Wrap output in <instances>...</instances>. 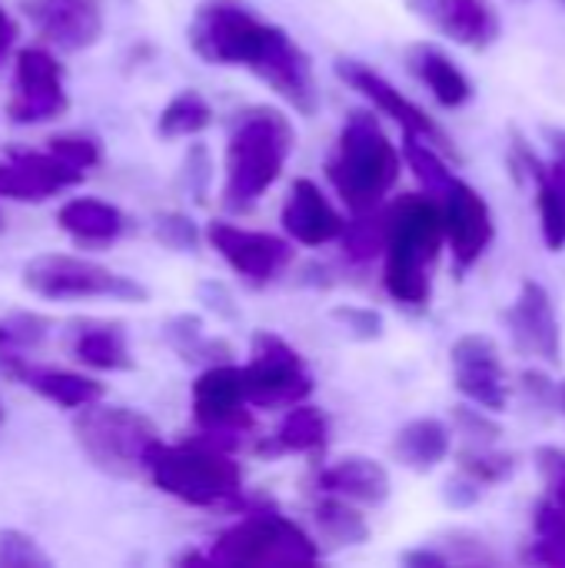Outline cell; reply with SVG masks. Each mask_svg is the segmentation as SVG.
<instances>
[{
    "mask_svg": "<svg viewBox=\"0 0 565 568\" xmlns=\"http://www.w3.org/2000/svg\"><path fill=\"white\" fill-rule=\"evenodd\" d=\"M190 47L206 63L253 70L303 116L320 110V87L310 57L286 37V30L260 20L233 0L200 7L190 23Z\"/></svg>",
    "mask_w": 565,
    "mask_h": 568,
    "instance_id": "6da1fadb",
    "label": "cell"
},
{
    "mask_svg": "<svg viewBox=\"0 0 565 568\" xmlns=\"http://www.w3.org/2000/svg\"><path fill=\"white\" fill-rule=\"evenodd\" d=\"M386 220V266L383 286L406 310H426L433 296V266L440 260L446 223L436 196H400L383 210Z\"/></svg>",
    "mask_w": 565,
    "mask_h": 568,
    "instance_id": "7a4b0ae2",
    "label": "cell"
},
{
    "mask_svg": "<svg viewBox=\"0 0 565 568\" xmlns=\"http://www.w3.org/2000/svg\"><path fill=\"white\" fill-rule=\"evenodd\" d=\"M296 146V130L280 110L253 106L236 113L226 143L223 206L233 213L250 210L283 173Z\"/></svg>",
    "mask_w": 565,
    "mask_h": 568,
    "instance_id": "3957f363",
    "label": "cell"
},
{
    "mask_svg": "<svg viewBox=\"0 0 565 568\" xmlns=\"http://www.w3.org/2000/svg\"><path fill=\"white\" fill-rule=\"evenodd\" d=\"M143 473L150 483L196 509L216 506H240L243 493V469L230 456V449L216 446L213 439L200 436L193 443L167 446L163 439L150 446Z\"/></svg>",
    "mask_w": 565,
    "mask_h": 568,
    "instance_id": "277c9868",
    "label": "cell"
},
{
    "mask_svg": "<svg viewBox=\"0 0 565 568\" xmlns=\"http://www.w3.org/2000/svg\"><path fill=\"white\" fill-rule=\"evenodd\" d=\"M403 170V156L390 143L380 120L366 110H356L346 116L336 150L326 160V176L340 200L353 213L380 210L386 193L396 186Z\"/></svg>",
    "mask_w": 565,
    "mask_h": 568,
    "instance_id": "5b68a950",
    "label": "cell"
},
{
    "mask_svg": "<svg viewBox=\"0 0 565 568\" xmlns=\"http://www.w3.org/2000/svg\"><path fill=\"white\" fill-rule=\"evenodd\" d=\"M73 439L100 473L117 479H133L143 476L147 453L153 443H160V433L147 416L127 406L90 403L77 409Z\"/></svg>",
    "mask_w": 565,
    "mask_h": 568,
    "instance_id": "8992f818",
    "label": "cell"
},
{
    "mask_svg": "<svg viewBox=\"0 0 565 568\" xmlns=\"http://www.w3.org/2000/svg\"><path fill=\"white\" fill-rule=\"evenodd\" d=\"M320 559V546L293 519L280 513H250L236 526L216 536L206 562L213 566H310Z\"/></svg>",
    "mask_w": 565,
    "mask_h": 568,
    "instance_id": "52a82bcc",
    "label": "cell"
},
{
    "mask_svg": "<svg viewBox=\"0 0 565 568\" xmlns=\"http://www.w3.org/2000/svg\"><path fill=\"white\" fill-rule=\"evenodd\" d=\"M23 286L43 300H120V303H147L150 293L130 276H120L93 260L47 253L27 263Z\"/></svg>",
    "mask_w": 565,
    "mask_h": 568,
    "instance_id": "ba28073f",
    "label": "cell"
},
{
    "mask_svg": "<svg viewBox=\"0 0 565 568\" xmlns=\"http://www.w3.org/2000/svg\"><path fill=\"white\" fill-rule=\"evenodd\" d=\"M193 423L206 439L223 449H233L250 429V399H246V376L233 363L206 366L193 383Z\"/></svg>",
    "mask_w": 565,
    "mask_h": 568,
    "instance_id": "9c48e42d",
    "label": "cell"
},
{
    "mask_svg": "<svg viewBox=\"0 0 565 568\" xmlns=\"http://www.w3.org/2000/svg\"><path fill=\"white\" fill-rule=\"evenodd\" d=\"M250 406L280 409L296 406L313 393V376L303 356L276 333H256L250 346V363L243 366Z\"/></svg>",
    "mask_w": 565,
    "mask_h": 568,
    "instance_id": "30bf717a",
    "label": "cell"
},
{
    "mask_svg": "<svg viewBox=\"0 0 565 568\" xmlns=\"http://www.w3.org/2000/svg\"><path fill=\"white\" fill-rule=\"evenodd\" d=\"M70 106L63 90V67L53 53L40 47H27L17 53L13 67V93L7 103V116L13 123H47L63 116Z\"/></svg>",
    "mask_w": 565,
    "mask_h": 568,
    "instance_id": "8fae6325",
    "label": "cell"
},
{
    "mask_svg": "<svg viewBox=\"0 0 565 568\" xmlns=\"http://www.w3.org/2000/svg\"><path fill=\"white\" fill-rule=\"evenodd\" d=\"M443 206V223H446V240L453 250V270L463 276L480 263V256L490 250L496 226L490 203L463 180H450V186L436 196Z\"/></svg>",
    "mask_w": 565,
    "mask_h": 568,
    "instance_id": "7c38bea8",
    "label": "cell"
},
{
    "mask_svg": "<svg viewBox=\"0 0 565 568\" xmlns=\"http://www.w3.org/2000/svg\"><path fill=\"white\" fill-rule=\"evenodd\" d=\"M450 366H453V386L473 406L486 413H503L509 406V376L490 336L483 333L460 336L450 349Z\"/></svg>",
    "mask_w": 565,
    "mask_h": 568,
    "instance_id": "4fadbf2b",
    "label": "cell"
},
{
    "mask_svg": "<svg viewBox=\"0 0 565 568\" xmlns=\"http://www.w3.org/2000/svg\"><path fill=\"white\" fill-rule=\"evenodd\" d=\"M206 240L226 260V266L240 273L250 286L273 283L293 263V246L273 233H256L233 223H210Z\"/></svg>",
    "mask_w": 565,
    "mask_h": 568,
    "instance_id": "5bb4252c",
    "label": "cell"
},
{
    "mask_svg": "<svg viewBox=\"0 0 565 568\" xmlns=\"http://www.w3.org/2000/svg\"><path fill=\"white\" fill-rule=\"evenodd\" d=\"M336 77H340L350 90L363 93L383 116L396 120V123L403 126L406 136H420V140L433 143L436 150L453 153V143H450L446 130H443L423 106H416L413 100H406L403 90H396V87H393L386 77H380L373 67H366V63H360V60H336Z\"/></svg>",
    "mask_w": 565,
    "mask_h": 568,
    "instance_id": "9a60e30c",
    "label": "cell"
},
{
    "mask_svg": "<svg viewBox=\"0 0 565 568\" xmlns=\"http://www.w3.org/2000/svg\"><path fill=\"white\" fill-rule=\"evenodd\" d=\"M506 329L519 353L546 359V363H563L559 316H556L553 296L536 280H526L519 290V300L506 310Z\"/></svg>",
    "mask_w": 565,
    "mask_h": 568,
    "instance_id": "2e32d148",
    "label": "cell"
},
{
    "mask_svg": "<svg viewBox=\"0 0 565 568\" xmlns=\"http://www.w3.org/2000/svg\"><path fill=\"white\" fill-rule=\"evenodd\" d=\"M23 10L43 40L67 53L93 47L107 27L103 0H27Z\"/></svg>",
    "mask_w": 565,
    "mask_h": 568,
    "instance_id": "e0dca14e",
    "label": "cell"
},
{
    "mask_svg": "<svg viewBox=\"0 0 565 568\" xmlns=\"http://www.w3.org/2000/svg\"><path fill=\"white\" fill-rule=\"evenodd\" d=\"M410 10L460 47L486 50L500 40V13L490 0H410Z\"/></svg>",
    "mask_w": 565,
    "mask_h": 568,
    "instance_id": "ac0fdd59",
    "label": "cell"
},
{
    "mask_svg": "<svg viewBox=\"0 0 565 568\" xmlns=\"http://www.w3.org/2000/svg\"><path fill=\"white\" fill-rule=\"evenodd\" d=\"M83 180V170L63 163L60 156L47 153H13L0 163V196L10 200H47L60 190H70Z\"/></svg>",
    "mask_w": 565,
    "mask_h": 568,
    "instance_id": "d6986e66",
    "label": "cell"
},
{
    "mask_svg": "<svg viewBox=\"0 0 565 568\" xmlns=\"http://www.w3.org/2000/svg\"><path fill=\"white\" fill-rule=\"evenodd\" d=\"M283 230L303 243V246H323V243H333L343 236V226L346 220L336 213V206L323 196V190L313 183V180H296L286 193V203H283Z\"/></svg>",
    "mask_w": 565,
    "mask_h": 568,
    "instance_id": "ffe728a7",
    "label": "cell"
},
{
    "mask_svg": "<svg viewBox=\"0 0 565 568\" xmlns=\"http://www.w3.org/2000/svg\"><path fill=\"white\" fill-rule=\"evenodd\" d=\"M7 373L13 379H20L27 389H33L37 396H43L53 406L63 409H83L90 403L103 399V386L97 379H87L80 373H67V369H47V366H30L23 359H10Z\"/></svg>",
    "mask_w": 565,
    "mask_h": 568,
    "instance_id": "44dd1931",
    "label": "cell"
},
{
    "mask_svg": "<svg viewBox=\"0 0 565 568\" xmlns=\"http://www.w3.org/2000/svg\"><path fill=\"white\" fill-rule=\"evenodd\" d=\"M316 486L330 496H346L363 506H383L390 499V473L366 456H346L316 476Z\"/></svg>",
    "mask_w": 565,
    "mask_h": 568,
    "instance_id": "7402d4cb",
    "label": "cell"
},
{
    "mask_svg": "<svg viewBox=\"0 0 565 568\" xmlns=\"http://www.w3.org/2000/svg\"><path fill=\"white\" fill-rule=\"evenodd\" d=\"M406 67H410V73H413V77H416L443 106L460 110V106H466V103L473 100V83H470V77H466L440 47H433V43H416V47H410Z\"/></svg>",
    "mask_w": 565,
    "mask_h": 568,
    "instance_id": "603a6c76",
    "label": "cell"
},
{
    "mask_svg": "<svg viewBox=\"0 0 565 568\" xmlns=\"http://www.w3.org/2000/svg\"><path fill=\"white\" fill-rule=\"evenodd\" d=\"M57 223L63 233H70L77 243H87V246H107L120 240L127 230V216L117 206L93 200V196H77L63 203L57 213Z\"/></svg>",
    "mask_w": 565,
    "mask_h": 568,
    "instance_id": "cb8c5ba5",
    "label": "cell"
},
{
    "mask_svg": "<svg viewBox=\"0 0 565 568\" xmlns=\"http://www.w3.org/2000/svg\"><path fill=\"white\" fill-rule=\"evenodd\" d=\"M330 443V419L323 409L316 406H306V403H296L290 406V413L283 416L280 429L260 443V456H283V453H323Z\"/></svg>",
    "mask_w": 565,
    "mask_h": 568,
    "instance_id": "d4e9b609",
    "label": "cell"
},
{
    "mask_svg": "<svg viewBox=\"0 0 565 568\" xmlns=\"http://www.w3.org/2000/svg\"><path fill=\"white\" fill-rule=\"evenodd\" d=\"M450 449H453V436H450V426H443L440 419H413L393 439L396 463L413 473L436 469L450 456Z\"/></svg>",
    "mask_w": 565,
    "mask_h": 568,
    "instance_id": "484cf974",
    "label": "cell"
},
{
    "mask_svg": "<svg viewBox=\"0 0 565 568\" xmlns=\"http://www.w3.org/2000/svg\"><path fill=\"white\" fill-rule=\"evenodd\" d=\"M70 353L77 363L100 369V373H123L133 369V356L127 346V333L113 323H87L73 333Z\"/></svg>",
    "mask_w": 565,
    "mask_h": 568,
    "instance_id": "4316f807",
    "label": "cell"
},
{
    "mask_svg": "<svg viewBox=\"0 0 565 568\" xmlns=\"http://www.w3.org/2000/svg\"><path fill=\"white\" fill-rule=\"evenodd\" d=\"M310 516L316 526V542H326L333 549L363 546L370 539V523L343 499H320Z\"/></svg>",
    "mask_w": 565,
    "mask_h": 568,
    "instance_id": "83f0119b",
    "label": "cell"
},
{
    "mask_svg": "<svg viewBox=\"0 0 565 568\" xmlns=\"http://www.w3.org/2000/svg\"><path fill=\"white\" fill-rule=\"evenodd\" d=\"M163 339L167 346L183 359V363H230L233 349L230 343L216 339V336H206L203 333V323L196 316H176L163 326Z\"/></svg>",
    "mask_w": 565,
    "mask_h": 568,
    "instance_id": "f1b7e54d",
    "label": "cell"
},
{
    "mask_svg": "<svg viewBox=\"0 0 565 568\" xmlns=\"http://www.w3.org/2000/svg\"><path fill=\"white\" fill-rule=\"evenodd\" d=\"M213 123V106L203 100V93L196 90H183L176 93L163 110H160V120H157V133L160 136H196L203 133L206 126Z\"/></svg>",
    "mask_w": 565,
    "mask_h": 568,
    "instance_id": "f546056e",
    "label": "cell"
},
{
    "mask_svg": "<svg viewBox=\"0 0 565 568\" xmlns=\"http://www.w3.org/2000/svg\"><path fill=\"white\" fill-rule=\"evenodd\" d=\"M533 186H536V210H539V226H543V240L553 253L565 250V190H559L549 173H546V163L543 170L533 176Z\"/></svg>",
    "mask_w": 565,
    "mask_h": 568,
    "instance_id": "4dcf8cb0",
    "label": "cell"
},
{
    "mask_svg": "<svg viewBox=\"0 0 565 568\" xmlns=\"http://www.w3.org/2000/svg\"><path fill=\"white\" fill-rule=\"evenodd\" d=\"M403 156H406L410 170L416 173V180L423 183V190H426L430 196H440V193L450 186L453 170H450V163L443 160V153H440L433 143H426V140H420V136H406Z\"/></svg>",
    "mask_w": 565,
    "mask_h": 568,
    "instance_id": "1f68e13d",
    "label": "cell"
},
{
    "mask_svg": "<svg viewBox=\"0 0 565 568\" xmlns=\"http://www.w3.org/2000/svg\"><path fill=\"white\" fill-rule=\"evenodd\" d=\"M516 456L513 453H500L493 446H470L460 453V473L476 479L480 486H500L509 483L516 473Z\"/></svg>",
    "mask_w": 565,
    "mask_h": 568,
    "instance_id": "d6a6232c",
    "label": "cell"
},
{
    "mask_svg": "<svg viewBox=\"0 0 565 568\" xmlns=\"http://www.w3.org/2000/svg\"><path fill=\"white\" fill-rule=\"evenodd\" d=\"M360 220L356 223H346L343 226V250L353 263H370L383 253V243H386V220H383V210H370V213H356Z\"/></svg>",
    "mask_w": 565,
    "mask_h": 568,
    "instance_id": "836d02e7",
    "label": "cell"
},
{
    "mask_svg": "<svg viewBox=\"0 0 565 568\" xmlns=\"http://www.w3.org/2000/svg\"><path fill=\"white\" fill-rule=\"evenodd\" d=\"M50 333V320L37 313H13L0 320V349L3 353H23L37 349Z\"/></svg>",
    "mask_w": 565,
    "mask_h": 568,
    "instance_id": "e575fe53",
    "label": "cell"
},
{
    "mask_svg": "<svg viewBox=\"0 0 565 568\" xmlns=\"http://www.w3.org/2000/svg\"><path fill=\"white\" fill-rule=\"evenodd\" d=\"M50 556L27 532L3 529L0 532V568H50Z\"/></svg>",
    "mask_w": 565,
    "mask_h": 568,
    "instance_id": "d590c367",
    "label": "cell"
},
{
    "mask_svg": "<svg viewBox=\"0 0 565 568\" xmlns=\"http://www.w3.org/2000/svg\"><path fill=\"white\" fill-rule=\"evenodd\" d=\"M153 233H157V240L163 246H170L176 253H190V250L200 246V230H196V223L186 213H163V216H157Z\"/></svg>",
    "mask_w": 565,
    "mask_h": 568,
    "instance_id": "8d00e7d4",
    "label": "cell"
},
{
    "mask_svg": "<svg viewBox=\"0 0 565 568\" xmlns=\"http://www.w3.org/2000/svg\"><path fill=\"white\" fill-rule=\"evenodd\" d=\"M440 552L446 556L450 566H493L496 556L470 532H446V539L440 542Z\"/></svg>",
    "mask_w": 565,
    "mask_h": 568,
    "instance_id": "74e56055",
    "label": "cell"
},
{
    "mask_svg": "<svg viewBox=\"0 0 565 568\" xmlns=\"http://www.w3.org/2000/svg\"><path fill=\"white\" fill-rule=\"evenodd\" d=\"M50 153L60 156L63 163L77 166V170H90L100 163V143L90 140V136H80V133H67V136H53L50 140Z\"/></svg>",
    "mask_w": 565,
    "mask_h": 568,
    "instance_id": "f35d334b",
    "label": "cell"
},
{
    "mask_svg": "<svg viewBox=\"0 0 565 568\" xmlns=\"http://www.w3.org/2000/svg\"><path fill=\"white\" fill-rule=\"evenodd\" d=\"M333 320L353 336V339H380L383 336V316L376 310H366V306H336L333 310Z\"/></svg>",
    "mask_w": 565,
    "mask_h": 568,
    "instance_id": "ab89813d",
    "label": "cell"
},
{
    "mask_svg": "<svg viewBox=\"0 0 565 568\" xmlns=\"http://www.w3.org/2000/svg\"><path fill=\"white\" fill-rule=\"evenodd\" d=\"M453 423L470 439V446H496V439H500V426L490 416H483L480 409L456 406L453 409Z\"/></svg>",
    "mask_w": 565,
    "mask_h": 568,
    "instance_id": "60d3db41",
    "label": "cell"
},
{
    "mask_svg": "<svg viewBox=\"0 0 565 568\" xmlns=\"http://www.w3.org/2000/svg\"><path fill=\"white\" fill-rule=\"evenodd\" d=\"M183 183H186V190H190L200 203L206 200L210 183H213V160H210L206 146H200V143L190 146V153H186V160H183Z\"/></svg>",
    "mask_w": 565,
    "mask_h": 568,
    "instance_id": "b9f144b4",
    "label": "cell"
},
{
    "mask_svg": "<svg viewBox=\"0 0 565 568\" xmlns=\"http://www.w3.org/2000/svg\"><path fill=\"white\" fill-rule=\"evenodd\" d=\"M196 296H200V303H203L216 320H223V323H236V320H240V306H236L233 293H230L223 283H216V280L200 283Z\"/></svg>",
    "mask_w": 565,
    "mask_h": 568,
    "instance_id": "7bdbcfd3",
    "label": "cell"
},
{
    "mask_svg": "<svg viewBox=\"0 0 565 568\" xmlns=\"http://www.w3.org/2000/svg\"><path fill=\"white\" fill-rule=\"evenodd\" d=\"M536 466H539V473H543V479H546V486H549L553 499H556V503H559V499H565V453L563 449H549V446L536 449Z\"/></svg>",
    "mask_w": 565,
    "mask_h": 568,
    "instance_id": "ee69618b",
    "label": "cell"
},
{
    "mask_svg": "<svg viewBox=\"0 0 565 568\" xmlns=\"http://www.w3.org/2000/svg\"><path fill=\"white\" fill-rule=\"evenodd\" d=\"M443 499L450 509H473L480 499H483V486L463 473H456L446 486H443Z\"/></svg>",
    "mask_w": 565,
    "mask_h": 568,
    "instance_id": "f6af8a7d",
    "label": "cell"
},
{
    "mask_svg": "<svg viewBox=\"0 0 565 568\" xmlns=\"http://www.w3.org/2000/svg\"><path fill=\"white\" fill-rule=\"evenodd\" d=\"M523 559H526V562H533V566L565 568V539L536 536V542L523 552Z\"/></svg>",
    "mask_w": 565,
    "mask_h": 568,
    "instance_id": "bcb514c9",
    "label": "cell"
},
{
    "mask_svg": "<svg viewBox=\"0 0 565 568\" xmlns=\"http://www.w3.org/2000/svg\"><path fill=\"white\" fill-rule=\"evenodd\" d=\"M523 389L533 396V403H539V406H556V383L549 379V376H543V373H526L523 376Z\"/></svg>",
    "mask_w": 565,
    "mask_h": 568,
    "instance_id": "7dc6e473",
    "label": "cell"
},
{
    "mask_svg": "<svg viewBox=\"0 0 565 568\" xmlns=\"http://www.w3.org/2000/svg\"><path fill=\"white\" fill-rule=\"evenodd\" d=\"M549 143H553V163H546V173L559 190H565V130H549Z\"/></svg>",
    "mask_w": 565,
    "mask_h": 568,
    "instance_id": "c3c4849f",
    "label": "cell"
},
{
    "mask_svg": "<svg viewBox=\"0 0 565 568\" xmlns=\"http://www.w3.org/2000/svg\"><path fill=\"white\" fill-rule=\"evenodd\" d=\"M403 566H413V568H446V556L440 552V549H413V552H406L403 556Z\"/></svg>",
    "mask_w": 565,
    "mask_h": 568,
    "instance_id": "681fc988",
    "label": "cell"
},
{
    "mask_svg": "<svg viewBox=\"0 0 565 568\" xmlns=\"http://www.w3.org/2000/svg\"><path fill=\"white\" fill-rule=\"evenodd\" d=\"M13 43H17V23H13V17L0 7V63L10 57Z\"/></svg>",
    "mask_w": 565,
    "mask_h": 568,
    "instance_id": "f907efd6",
    "label": "cell"
},
{
    "mask_svg": "<svg viewBox=\"0 0 565 568\" xmlns=\"http://www.w3.org/2000/svg\"><path fill=\"white\" fill-rule=\"evenodd\" d=\"M556 406H559V409L565 413V383H559V386H556Z\"/></svg>",
    "mask_w": 565,
    "mask_h": 568,
    "instance_id": "816d5d0a",
    "label": "cell"
},
{
    "mask_svg": "<svg viewBox=\"0 0 565 568\" xmlns=\"http://www.w3.org/2000/svg\"><path fill=\"white\" fill-rule=\"evenodd\" d=\"M553 503H556V499H553ZM556 506H563V509H565V499H559V503H556Z\"/></svg>",
    "mask_w": 565,
    "mask_h": 568,
    "instance_id": "f5cc1de1",
    "label": "cell"
},
{
    "mask_svg": "<svg viewBox=\"0 0 565 568\" xmlns=\"http://www.w3.org/2000/svg\"><path fill=\"white\" fill-rule=\"evenodd\" d=\"M559 3H563V7H565V0H559Z\"/></svg>",
    "mask_w": 565,
    "mask_h": 568,
    "instance_id": "db71d44e",
    "label": "cell"
},
{
    "mask_svg": "<svg viewBox=\"0 0 565 568\" xmlns=\"http://www.w3.org/2000/svg\"><path fill=\"white\" fill-rule=\"evenodd\" d=\"M0 416H3V413H0Z\"/></svg>",
    "mask_w": 565,
    "mask_h": 568,
    "instance_id": "11a10c76",
    "label": "cell"
}]
</instances>
